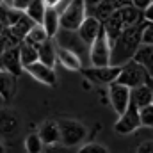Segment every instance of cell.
Here are the masks:
<instances>
[{
  "mask_svg": "<svg viewBox=\"0 0 153 153\" xmlns=\"http://www.w3.org/2000/svg\"><path fill=\"white\" fill-rule=\"evenodd\" d=\"M141 46H143V23L125 29L119 34V38L112 41L111 64L112 66H125L126 62L134 61V57Z\"/></svg>",
  "mask_w": 153,
  "mask_h": 153,
  "instance_id": "6da1fadb",
  "label": "cell"
},
{
  "mask_svg": "<svg viewBox=\"0 0 153 153\" xmlns=\"http://www.w3.org/2000/svg\"><path fill=\"white\" fill-rule=\"evenodd\" d=\"M59 130H61V144L66 148L80 146L85 137H87V128L84 123L71 119V117H61L59 121Z\"/></svg>",
  "mask_w": 153,
  "mask_h": 153,
  "instance_id": "7a4b0ae2",
  "label": "cell"
},
{
  "mask_svg": "<svg viewBox=\"0 0 153 153\" xmlns=\"http://www.w3.org/2000/svg\"><path fill=\"white\" fill-rule=\"evenodd\" d=\"M87 18V5L84 0H71L61 13V29L76 32Z\"/></svg>",
  "mask_w": 153,
  "mask_h": 153,
  "instance_id": "3957f363",
  "label": "cell"
},
{
  "mask_svg": "<svg viewBox=\"0 0 153 153\" xmlns=\"http://www.w3.org/2000/svg\"><path fill=\"white\" fill-rule=\"evenodd\" d=\"M150 80H152V76L148 75V71L141 64H137L135 61H130V62H126L121 68V73H119L116 82L117 84H123V85H126L130 89H135L139 85L148 84Z\"/></svg>",
  "mask_w": 153,
  "mask_h": 153,
  "instance_id": "277c9868",
  "label": "cell"
},
{
  "mask_svg": "<svg viewBox=\"0 0 153 153\" xmlns=\"http://www.w3.org/2000/svg\"><path fill=\"white\" fill-rule=\"evenodd\" d=\"M111 55H112V43L103 29L100 36L94 39V43L89 46L91 66H111Z\"/></svg>",
  "mask_w": 153,
  "mask_h": 153,
  "instance_id": "5b68a950",
  "label": "cell"
},
{
  "mask_svg": "<svg viewBox=\"0 0 153 153\" xmlns=\"http://www.w3.org/2000/svg\"><path fill=\"white\" fill-rule=\"evenodd\" d=\"M123 66H91V68H82V75L87 80L102 85H111L117 80Z\"/></svg>",
  "mask_w": 153,
  "mask_h": 153,
  "instance_id": "8992f818",
  "label": "cell"
},
{
  "mask_svg": "<svg viewBox=\"0 0 153 153\" xmlns=\"http://www.w3.org/2000/svg\"><path fill=\"white\" fill-rule=\"evenodd\" d=\"M143 123H141V112H139V107L132 102L130 107L126 109L125 114H121L117 117V121L114 123V132L119 135H128V134H134L137 128H141Z\"/></svg>",
  "mask_w": 153,
  "mask_h": 153,
  "instance_id": "52a82bcc",
  "label": "cell"
},
{
  "mask_svg": "<svg viewBox=\"0 0 153 153\" xmlns=\"http://www.w3.org/2000/svg\"><path fill=\"white\" fill-rule=\"evenodd\" d=\"M109 100H111V105L116 111V114L121 116L126 112V109L130 107L132 103V89L123 85V84H111L109 85Z\"/></svg>",
  "mask_w": 153,
  "mask_h": 153,
  "instance_id": "ba28073f",
  "label": "cell"
},
{
  "mask_svg": "<svg viewBox=\"0 0 153 153\" xmlns=\"http://www.w3.org/2000/svg\"><path fill=\"white\" fill-rule=\"evenodd\" d=\"M0 61H2V70H4V71H9L11 75L18 76V75H22V71H25L23 62H22L20 46L9 48V50H4Z\"/></svg>",
  "mask_w": 153,
  "mask_h": 153,
  "instance_id": "9c48e42d",
  "label": "cell"
},
{
  "mask_svg": "<svg viewBox=\"0 0 153 153\" xmlns=\"http://www.w3.org/2000/svg\"><path fill=\"white\" fill-rule=\"evenodd\" d=\"M25 71L32 76L34 80H38V82L45 84V85L53 87V85L57 84V75H55L53 68H50V66L43 64L41 61L32 62V64H29V66H25Z\"/></svg>",
  "mask_w": 153,
  "mask_h": 153,
  "instance_id": "30bf717a",
  "label": "cell"
},
{
  "mask_svg": "<svg viewBox=\"0 0 153 153\" xmlns=\"http://www.w3.org/2000/svg\"><path fill=\"white\" fill-rule=\"evenodd\" d=\"M103 30V23L96 18V16H87L85 18V22L80 25V29L76 30V34H78V38L82 39V43H85V45H93L94 43V39L100 36V32Z\"/></svg>",
  "mask_w": 153,
  "mask_h": 153,
  "instance_id": "8fae6325",
  "label": "cell"
},
{
  "mask_svg": "<svg viewBox=\"0 0 153 153\" xmlns=\"http://www.w3.org/2000/svg\"><path fill=\"white\" fill-rule=\"evenodd\" d=\"M57 62H61L62 68H66L70 71H82V59L78 57L76 52L66 48V46L57 45Z\"/></svg>",
  "mask_w": 153,
  "mask_h": 153,
  "instance_id": "7c38bea8",
  "label": "cell"
},
{
  "mask_svg": "<svg viewBox=\"0 0 153 153\" xmlns=\"http://www.w3.org/2000/svg\"><path fill=\"white\" fill-rule=\"evenodd\" d=\"M38 134L41 135L45 146H55L57 143H61V130H59V123L57 121H45L41 126H39Z\"/></svg>",
  "mask_w": 153,
  "mask_h": 153,
  "instance_id": "4fadbf2b",
  "label": "cell"
},
{
  "mask_svg": "<svg viewBox=\"0 0 153 153\" xmlns=\"http://www.w3.org/2000/svg\"><path fill=\"white\" fill-rule=\"evenodd\" d=\"M117 14L119 18L123 20L125 27H135V25H141L146 22V14L144 11L137 9L135 5H128V7H123V9H117Z\"/></svg>",
  "mask_w": 153,
  "mask_h": 153,
  "instance_id": "5bb4252c",
  "label": "cell"
},
{
  "mask_svg": "<svg viewBox=\"0 0 153 153\" xmlns=\"http://www.w3.org/2000/svg\"><path fill=\"white\" fill-rule=\"evenodd\" d=\"M34 25H36V22H34L27 13H23V14H22V18H20L13 27H9V30L13 32V36L18 39V41H22V43H23V41L27 39V36H29V32L34 29Z\"/></svg>",
  "mask_w": 153,
  "mask_h": 153,
  "instance_id": "9a60e30c",
  "label": "cell"
},
{
  "mask_svg": "<svg viewBox=\"0 0 153 153\" xmlns=\"http://www.w3.org/2000/svg\"><path fill=\"white\" fill-rule=\"evenodd\" d=\"M132 102L139 107V109H144L148 105L153 103V87L144 84V85H139L135 89H132Z\"/></svg>",
  "mask_w": 153,
  "mask_h": 153,
  "instance_id": "2e32d148",
  "label": "cell"
},
{
  "mask_svg": "<svg viewBox=\"0 0 153 153\" xmlns=\"http://www.w3.org/2000/svg\"><path fill=\"white\" fill-rule=\"evenodd\" d=\"M18 116L14 114L11 109H2V119H0V130H2V135L7 137V135H13L16 130H18Z\"/></svg>",
  "mask_w": 153,
  "mask_h": 153,
  "instance_id": "e0dca14e",
  "label": "cell"
},
{
  "mask_svg": "<svg viewBox=\"0 0 153 153\" xmlns=\"http://www.w3.org/2000/svg\"><path fill=\"white\" fill-rule=\"evenodd\" d=\"M134 61L137 64H141L148 71V75L153 78V45H143L139 48V52L135 53Z\"/></svg>",
  "mask_w": 153,
  "mask_h": 153,
  "instance_id": "ac0fdd59",
  "label": "cell"
},
{
  "mask_svg": "<svg viewBox=\"0 0 153 153\" xmlns=\"http://www.w3.org/2000/svg\"><path fill=\"white\" fill-rule=\"evenodd\" d=\"M38 52H39V61L43 64L53 68V64L57 61V45L53 43V39H48L46 43L38 46Z\"/></svg>",
  "mask_w": 153,
  "mask_h": 153,
  "instance_id": "d6986e66",
  "label": "cell"
},
{
  "mask_svg": "<svg viewBox=\"0 0 153 153\" xmlns=\"http://www.w3.org/2000/svg\"><path fill=\"white\" fill-rule=\"evenodd\" d=\"M43 27L46 29L48 36L52 39L57 36V32H59V29H61V14L57 13V9H53V7H48V9H46L45 20H43Z\"/></svg>",
  "mask_w": 153,
  "mask_h": 153,
  "instance_id": "ffe728a7",
  "label": "cell"
},
{
  "mask_svg": "<svg viewBox=\"0 0 153 153\" xmlns=\"http://www.w3.org/2000/svg\"><path fill=\"white\" fill-rule=\"evenodd\" d=\"M0 82H2V102L7 103L13 98V94H14V75H11L9 71L2 70Z\"/></svg>",
  "mask_w": 153,
  "mask_h": 153,
  "instance_id": "44dd1931",
  "label": "cell"
},
{
  "mask_svg": "<svg viewBox=\"0 0 153 153\" xmlns=\"http://www.w3.org/2000/svg\"><path fill=\"white\" fill-rule=\"evenodd\" d=\"M20 53H22V62H23V68L32 64V62H38L39 61V52H38V46L23 41L20 45Z\"/></svg>",
  "mask_w": 153,
  "mask_h": 153,
  "instance_id": "7402d4cb",
  "label": "cell"
},
{
  "mask_svg": "<svg viewBox=\"0 0 153 153\" xmlns=\"http://www.w3.org/2000/svg\"><path fill=\"white\" fill-rule=\"evenodd\" d=\"M116 11H117V9H116V5H114L112 0H102V2L94 7V14H93V16H96L102 23H105Z\"/></svg>",
  "mask_w": 153,
  "mask_h": 153,
  "instance_id": "603a6c76",
  "label": "cell"
},
{
  "mask_svg": "<svg viewBox=\"0 0 153 153\" xmlns=\"http://www.w3.org/2000/svg\"><path fill=\"white\" fill-rule=\"evenodd\" d=\"M48 39H52L48 36V32H46V29L43 27V23H36L34 25V29L29 32V36H27V43H30V45H34V46H41L43 43H46Z\"/></svg>",
  "mask_w": 153,
  "mask_h": 153,
  "instance_id": "cb8c5ba5",
  "label": "cell"
},
{
  "mask_svg": "<svg viewBox=\"0 0 153 153\" xmlns=\"http://www.w3.org/2000/svg\"><path fill=\"white\" fill-rule=\"evenodd\" d=\"M46 9H48V7L45 5V2H43V0H32L25 13H27V14H29L36 23H43L45 14H46Z\"/></svg>",
  "mask_w": 153,
  "mask_h": 153,
  "instance_id": "d4e9b609",
  "label": "cell"
},
{
  "mask_svg": "<svg viewBox=\"0 0 153 153\" xmlns=\"http://www.w3.org/2000/svg\"><path fill=\"white\" fill-rule=\"evenodd\" d=\"M43 146H45V143H43V139H41V135L38 132L29 134L25 137V150H27V153H43Z\"/></svg>",
  "mask_w": 153,
  "mask_h": 153,
  "instance_id": "484cf974",
  "label": "cell"
},
{
  "mask_svg": "<svg viewBox=\"0 0 153 153\" xmlns=\"http://www.w3.org/2000/svg\"><path fill=\"white\" fill-rule=\"evenodd\" d=\"M0 38H2V52L22 45V41H18V39L13 36V32L9 30V27H2V34H0Z\"/></svg>",
  "mask_w": 153,
  "mask_h": 153,
  "instance_id": "4316f807",
  "label": "cell"
},
{
  "mask_svg": "<svg viewBox=\"0 0 153 153\" xmlns=\"http://www.w3.org/2000/svg\"><path fill=\"white\" fill-rule=\"evenodd\" d=\"M76 153H109V150L100 143H85V144H80Z\"/></svg>",
  "mask_w": 153,
  "mask_h": 153,
  "instance_id": "83f0119b",
  "label": "cell"
},
{
  "mask_svg": "<svg viewBox=\"0 0 153 153\" xmlns=\"http://www.w3.org/2000/svg\"><path fill=\"white\" fill-rule=\"evenodd\" d=\"M143 45H153V22L146 20L143 23Z\"/></svg>",
  "mask_w": 153,
  "mask_h": 153,
  "instance_id": "f1b7e54d",
  "label": "cell"
},
{
  "mask_svg": "<svg viewBox=\"0 0 153 153\" xmlns=\"http://www.w3.org/2000/svg\"><path fill=\"white\" fill-rule=\"evenodd\" d=\"M139 112H141V123H143V126H153V103L152 105H148V107H144V109H139Z\"/></svg>",
  "mask_w": 153,
  "mask_h": 153,
  "instance_id": "f546056e",
  "label": "cell"
},
{
  "mask_svg": "<svg viewBox=\"0 0 153 153\" xmlns=\"http://www.w3.org/2000/svg\"><path fill=\"white\" fill-rule=\"evenodd\" d=\"M135 153H153V141H143L137 146Z\"/></svg>",
  "mask_w": 153,
  "mask_h": 153,
  "instance_id": "4dcf8cb0",
  "label": "cell"
},
{
  "mask_svg": "<svg viewBox=\"0 0 153 153\" xmlns=\"http://www.w3.org/2000/svg\"><path fill=\"white\" fill-rule=\"evenodd\" d=\"M32 0H11V5L14 9H20V11H27V7L30 5Z\"/></svg>",
  "mask_w": 153,
  "mask_h": 153,
  "instance_id": "1f68e13d",
  "label": "cell"
},
{
  "mask_svg": "<svg viewBox=\"0 0 153 153\" xmlns=\"http://www.w3.org/2000/svg\"><path fill=\"white\" fill-rule=\"evenodd\" d=\"M134 5H135L137 9H141V11L146 13V11L153 5V0H134Z\"/></svg>",
  "mask_w": 153,
  "mask_h": 153,
  "instance_id": "d6a6232c",
  "label": "cell"
},
{
  "mask_svg": "<svg viewBox=\"0 0 153 153\" xmlns=\"http://www.w3.org/2000/svg\"><path fill=\"white\" fill-rule=\"evenodd\" d=\"M116 5V9H123V7H128V5H134V0H112Z\"/></svg>",
  "mask_w": 153,
  "mask_h": 153,
  "instance_id": "836d02e7",
  "label": "cell"
},
{
  "mask_svg": "<svg viewBox=\"0 0 153 153\" xmlns=\"http://www.w3.org/2000/svg\"><path fill=\"white\" fill-rule=\"evenodd\" d=\"M43 2H45L46 7H53V9H57V5H59L62 0H43Z\"/></svg>",
  "mask_w": 153,
  "mask_h": 153,
  "instance_id": "e575fe53",
  "label": "cell"
},
{
  "mask_svg": "<svg viewBox=\"0 0 153 153\" xmlns=\"http://www.w3.org/2000/svg\"><path fill=\"white\" fill-rule=\"evenodd\" d=\"M84 2H85V5H87V7H93V9H94L102 0H84Z\"/></svg>",
  "mask_w": 153,
  "mask_h": 153,
  "instance_id": "d590c367",
  "label": "cell"
},
{
  "mask_svg": "<svg viewBox=\"0 0 153 153\" xmlns=\"http://www.w3.org/2000/svg\"><path fill=\"white\" fill-rule=\"evenodd\" d=\"M43 153H62L57 146H50V148H46V150H43Z\"/></svg>",
  "mask_w": 153,
  "mask_h": 153,
  "instance_id": "8d00e7d4",
  "label": "cell"
},
{
  "mask_svg": "<svg viewBox=\"0 0 153 153\" xmlns=\"http://www.w3.org/2000/svg\"><path fill=\"white\" fill-rule=\"evenodd\" d=\"M144 14H146V20H152V22H153V5L146 11V13H144Z\"/></svg>",
  "mask_w": 153,
  "mask_h": 153,
  "instance_id": "74e56055",
  "label": "cell"
},
{
  "mask_svg": "<svg viewBox=\"0 0 153 153\" xmlns=\"http://www.w3.org/2000/svg\"><path fill=\"white\" fill-rule=\"evenodd\" d=\"M148 85H152V87H153V78L150 80V82H148Z\"/></svg>",
  "mask_w": 153,
  "mask_h": 153,
  "instance_id": "f35d334b",
  "label": "cell"
}]
</instances>
